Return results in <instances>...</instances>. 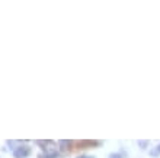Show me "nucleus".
<instances>
[{
	"label": "nucleus",
	"mask_w": 160,
	"mask_h": 158,
	"mask_svg": "<svg viewBox=\"0 0 160 158\" xmlns=\"http://www.w3.org/2000/svg\"><path fill=\"white\" fill-rule=\"evenodd\" d=\"M29 154H31L29 146H19V148H16V151L13 152L15 158H26Z\"/></svg>",
	"instance_id": "nucleus-1"
}]
</instances>
